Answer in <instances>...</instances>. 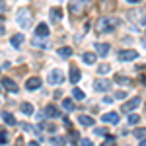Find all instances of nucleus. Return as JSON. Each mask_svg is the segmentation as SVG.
I'll list each match as a JSON object with an SVG mask.
<instances>
[{
    "mask_svg": "<svg viewBox=\"0 0 146 146\" xmlns=\"http://www.w3.org/2000/svg\"><path fill=\"white\" fill-rule=\"evenodd\" d=\"M117 27V20L115 18H105V16H101L100 20L96 22V31L98 33H109Z\"/></svg>",
    "mask_w": 146,
    "mask_h": 146,
    "instance_id": "nucleus-1",
    "label": "nucleus"
},
{
    "mask_svg": "<svg viewBox=\"0 0 146 146\" xmlns=\"http://www.w3.org/2000/svg\"><path fill=\"white\" fill-rule=\"evenodd\" d=\"M88 0H74V2H70V6H68V10L72 12L74 16H82L84 12H86V8H88Z\"/></svg>",
    "mask_w": 146,
    "mask_h": 146,
    "instance_id": "nucleus-2",
    "label": "nucleus"
},
{
    "mask_svg": "<svg viewBox=\"0 0 146 146\" xmlns=\"http://www.w3.org/2000/svg\"><path fill=\"white\" fill-rule=\"evenodd\" d=\"M18 23L22 25L23 29L31 25V12L27 10V8H23V10H20V12H18Z\"/></svg>",
    "mask_w": 146,
    "mask_h": 146,
    "instance_id": "nucleus-3",
    "label": "nucleus"
},
{
    "mask_svg": "<svg viewBox=\"0 0 146 146\" xmlns=\"http://www.w3.org/2000/svg\"><path fill=\"white\" fill-rule=\"evenodd\" d=\"M49 82L53 84V86H60L62 82H64V74H62V70H51L49 72Z\"/></svg>",
    "mask_w": 146,
    "mask_h": 146,
    "instance_id": "nucleus-4",
    "label": "nucleus"
},
{
    "mask_svg": "<svg viewBox=\"0 0 146 146\" xmlns=\"http://www.w3.org/2000/svg\"><path fill=\"white\" fill-rule=\"evenodd\" d=\"M129 18H131V22H138V23H142V25H146V14L142 10L129 12Z\"/></svg>",
    "mask_w": 146,
    "mask_h": 146,
    "instance_id": "nucleus-5",
    "label": "nucleus"
},
{
    "mask_svg": "<svg viewBox=\"0 0 146 146\" xmlns=\"http://www.w3.org/2000/svg\"><path fill=\"white\" fill-rule=\"evenodd\" d=\"M0 86H2L6 92H12V94H16V92L20 90L18 84H16L14 80H10V78H2V80H0Z\"/></svg>",
    "mask_w": 146,
    "mask_h": 146,
    "instance_id": "nucleus-6",
    "label": "nucleus"
},
{
    "mask_svg": "<svg viewBox=\"0 0 146 146\" xmlns=\"http://www.w3.org/2000/svg\"><path fill=\"white\" fill-rule=\"evenodd\" d=\"M140 103H142V100H140V98H133V100H129V101H125V103H123L121 111H125V113H127V111H133V109H136Z\"/></svg>",
    "mask_w": 146,
    "mask_h": 146,
    "instance_id": "nucleus-7",
    "label": "nucleus"
},
{
    "mask_svg": "<svg viewBox=\"0 0 146 146\" xmlns=\"http://www.w3.org/2000/svg\"><path fill=\"white\" fill-rule=\"evenodd\" d=\"M138 58V53L133 49H127V51H119V60H135Z\"/></svg>",
    "mask_w": 146,
    "mask_h": 146,
    "instance_id": "nucleus-8",
    "label": "nucleus"
},
{
    "mask_svg": "<svg viewBox=\"0 0 146 146\" xmlns=\"http://www.w3.org/2000/svg\"><path fill=\"white\" fill-rule=\"evenodd\" d=\"M94 88H96L98 92H107V90H111V82L105 80V78H101V80H98V82L94 84Z\"/></svg>",
    "mask_w": 146,
    "mask_h": 146,
    "instance_id": "nucleus-9",
    "label": "nucleus"
},
{
    "mask_svg": "<svg viewBox=\"0 0 146 146\" xmlns=\"http://www.w3.org/2000/svg\"><path fill=\"white\" fill-rule=\"evenodd\" d=\"M101 121H105V123H113V125H117V123H119V115H117L115 111L103 113V115H101Z\"/></svg>",
    "mask_w": 146,
    "mask_h": 146,
    "instance_id": "nucleus-10",
    "label": "nucleus"
},
{
    "mask_svg": "<svg viewBox=\"0 0 146 146\" xmlns=\"http://www.w3.org/2000/svg\"><path fill=\"white\" fill-rule=\"evenodd\" d=\"M25 88H27V90H39V88H41V80L37 78V76H31V78L27 80V82H25Z\"/></svg>",
    "mask_w": 146,
    "mask_h": 146,
    "instance_id": "nucleus-11",
    "label": "nucleus"
},
{
    "mask_svg": "<svg viewBox=\"0 0 146 146\" xmlns=\"http://www.w3.org/2000/svg\"><path fill=\"white\" fill-rule=\"evenodd\" d=\"M35 35H37V37H43V39H47V37H49V25H47V23H39V25H37V31H35Z\"/></svg>",
    "mask_w": 146,
    "mask_h": 146,
    "instance_id": "nucleus-12",
    "label": "nucleus"
},
{
    "mask_svg": "<svg viewBox=\"0 0 146 146\" xmlns=\"http://www.w3.org/2000/svg\"><path fill=\"white\" fill-rule=\"evenodd\" d=\"M109 49H111L109 43H98V45H96V51L100 53V56H107L109 55Z\"/></svg>",
    "mask_w": 146,
    "mask_h": 146,
    "instance_id": "nucleus-13",
    "label": "nucleus"
},
{
    "mask_svg": "<svg viewBox=\"0 0 146 146\" xmlns=\"http://www.w3.org/2000/svg\"><path fill=\"white\" fill-rule=\"evenodd\" d=\"M78 121H80V125H84V127H94V117H90V115H80L78 117Z\"/></svg>",
    "mask_w": 146,
    "mask_h": 146,
    "instance_id": "nucleus-14",
    "label": "nucleus"
},
{
    "mask_svg": "<svg viewBox=\"0 0 146 146\" xmlns=\"http://www.w3.org/2000/svg\"><path fill=\"white\" fill-rule=\"evenodd\" d=\"M80 76H82V74H80V68L78 66H72V68H70V82H72V84L80 82Z\"/></svg>",
    "mask_w": 146,
    "mask_h": 146,
    "instance_id": "nucleus-15",
    "label": "nucleus"
},
{
    "mask_svg": "<svg viewBox=\"0 0 146 146\" xmlns=\"http://www.w3.org/2000/svg\"><path fill=\"white\" fill-rule=\"evenodd\" d=\"M101 12H111V10H115V2L113 0H101Z\"/></svg>",
    "mask_w": 146,
    "mask_h": 146,
    "instance_id": "nucleus-16",
    "label": "nucleus"
},
{
    "mask_svg": "<svg viewBox=\"0 0 146 146\" xmlns=\"http://www.w3.org/2000/svg\"><path fill=\"white\" fill-rule=\"evenodd\" d=\"M2 121L12 127V125H16V117H14L12 113H2Z\"/></svg>",
    "mask_w": 146,
    "mask_h": 146,
    "instance_id": "nucleus-17",
    "label": "nucleus"
},
{
    "mask_svg": "<svg viewBox=\"0 0 146 146\" xmlns=\"http://www.w3.org/2000/svg\"><path fill=\"white\" fill-rule=\"evenodd\" d=\"M82 60H84L86 64H94V62H96V53H84V55H82Z\"/></svg>",
    "mask_w": 146,
    "mask_h": 146,
    "instance_id": "nucleus-18",
    "label": "nucleus"
},
{
    "mask_svg": "<svg viewBox=\"0 0 146 146\" xmlns=\"http://www.w3.org/2000/svg\"><path fill=\"white\" fill-rule=\"evenodd\" d=\"M115 82H117V84H121V86H131V78L121 76V74H115Z\"/></svg>",
    "mask_w": 146,
    "mask_h": 146,
    "instance_id": "nucleus-19",
    "label": "nucleus"
},
{
    "mask_svg": "<svg viewBox=\"0 0 146 146\" xmlns=\"http://www.w3.org/2000/svg\"><path fill=\"white\" fill-rule=\"evenodd\" d=\"M47 117H60V111H58V109H56L55 105H49V107H47Z\"/></svg>",
    "mask_w": 146,
    "mask_h": 146,
    "instance_id": "nucleus-20",
    "label": "nucleus"
},
{
    "mask_svg": "<svg viewBox=\"0 0 146 146\" xmlns=\"http://www.w3.org/2000/svg\"><path fill=\"white\" fill-rule=\"evenodd\" d=\"M22 113H23V115H33V105L27 103V101L22 103Z\"/></svg>",
    "mask_w": 146,
    "mask_h": 146,
    "instance_id": "nucleus-21",
    "label": "nucleus"
},
{
    "mask_svg": "<svg viewBox=\"0 0 146 146\" xmlns=\"http://www.w3.org/2000/svg\"><path fill=\"white\" fill-rule=\"evenodd\" d=\"M60 18H62V10H60V8H53V10H51V20L58 22Z\"/></svg>",
    "mask_w": 146,
    "mask_h": 146,
    "instance_id": "nucleus-22",
    "label": "nucleus"
},
{
    "mask_svg": "<svg viewBox=\"0 0 146 146\" xmlns=\"http://www.w3.org/2000/svg\"><path fill=\"white\" fill-rule=\"evenodd\" d=\"M72 98H74V100H78V101H82L84 98H86V94L80 90V88H74V90H72Z\"/></svg>",
    "mask_w": 146,
    "mask_h": 146,
    "instance_id": "nucleus-23",
    "label": "nucleus"
},
{
    "mask_svg": "<svg viewBox=\"0 0 146 146\" xmlns=\"http://www.w3.org/2000/svg\"><path fill=\"white\" fill-rule=\"evenodd\" d=\"M22 43H23V35H14V37H12V45L16 47V49H20Z\"/></svg>",
    "mask_w": 146,
    "mask_h": 146,
    "instance_id": "nucleus-24",
    "label": "nucleus"
},
{
    "mask_svg": "<svg viewBox=\"0 0 146 146\" xmlns=\"http://www.w3.org/2000/svg\"><path fill=\"white\" fill-rule=\"evenodd\" d=\"M58 55L60 56H72V49L70 47H60L58 49Z\"/></svg>",
    "mask_w": 146,
    "mask_h": 146,
    "instance_id": "nucleus-25",
    "label": "nucleus"
},
{
    "mask_svg": "<svg viewBox=\"0 0 146 146\" xmlns=\"http://www.w3.org/2000/svg\"><path fill=\"white\" fill-rule=\"evenodd\" d=\"M62 107H64L66 111H72V109H74V103H72V100H64V101H62Z\"/></svg>",
    "mask_w": 146,
    "mask_h": 146,
    "instance_id": "nucleus-26",
    "label": "nucleus"
},
{
    "mask_svg": "<svg viewBox=\"0 0 146 146\" xmlns=\"http://www.w3.org/2000/svg\"><path fill=\"white\" fill-rule=\"evenodd\" d=\"M41 39H43V37H37V35H35L33 45H35V47H47V43H45V41H41Z\"/></svg>",
    "mask_w": 146,
    "mask_h": 146,
    "instance_id": "nucleus-27",
    "label": "nucleus"
},
{
    "mask_svg": "<svg viewBox=\"0 0 146 146\" xmlns=\"http://www.w3.org/2000/svg\"><path fill=\"white\" fill-rule=\"evenodd\" d=\"M140 121V117L138 115H129V125H136Z\"/></svg>",
    "mask_w": 146,
    "mask_h": 146,
    "instance_id": "nucleus-28",
    "label": "nucleus"
},
{
    "mask_svg": "<svg viewBox=\"0 0 146 146\" xmlns=\"http://www.w3.org/2000/svg\"><path fill=\"white\" fill-rule=\"evenodd\" d=\"M144 135H146L144 129H136V131H135V136H136V138H144Z\"/></svg>",
    "mask_w": 146,
    "mask_h": 146,
    "instance_id": "nucleus-29",
    "label": "nucleus"
},
{
    "mask_svg": "<svg viewBox=\"0 0 146 146\" xmlns=\"http://www.w3.org/2000/svg\"><path fill=\"white\" fill-rule=\"evenodd\" d=\"M51 142H55V144H64V138H62V136H53Z\"/></svg>",
    "mask_w": 146,
    "mask_h": 146,
    "instance_id": "nucleus-30",
    "label": "nucleus"
},
{
    "mask_svg": "<svg viewBox=\"0 0 146 146\" xmlns=\"http://www.w3.org/2000/svg\"><path fill=\"white\" fill-rule=\"evenodd\" d=\"M8 142V135H6V131H2L0 133V144H6Z\"/></svg>",
    "mask_w": 146,
    "mask_h": 146,
    "instance_id": "nucleus-31",
    "label": "nucleus"
},
{
    "mask_svg": "<svg viewBox=\"0 0 146 146\" xmlns=\"http://www.w3.org/2000/svg\"><path fill=\"white\" fill-rule=\"evenodd\" d=\"M109 70H111V68H109V64H100V72H101V74H107Z\"/></svg>",
    "mask_w": 146,
    "mask_h": 146,
    "instance_id": "nucleus-32",
    "label": "nucleus"
},
{
    "mask_svg": "<svg viewBox=\"0 0 146 146\" xmlns=\"http://www.w3.org/2000/svg\"><path fill=\"white\" fill-rule=\"evenodd\" d=\"M125 98H127L125 92H117V94H115V100H125Z\"/></svg>",
    "mask_w": 146,
    "mask_h": 146,
    "instance_id": "nucleus-33",
    "label": "nucleus"
},
{
    "mask_svg": "<svg viewBox=\"0 0 146 146\" xmlns=\"http://www.w3.org/2000/svg\"><path fill=\"white\" fill-rule=\"evenodd\" d=\"M113 142H115V136H111V135H109L107 138H105V142H103V144L107 146V144H113Z\"/></svg>",
    "mask_w": 146,
    "mask_h": 146,
    "instance_id": "nucleus-34",
    "label": "nucleus"
},
{
    "mask_svg": "<svg viewBox=\"0 0 146 146\" xmlns=\"http://www.w3.org/2000/svg\"><path fill=\"white\" fill-rule=\"evenodd\" d=\"M96 135H98V136H105V135H107V131H105V129H96Z\"/></svg>",
    "mask_w": 146,
    "mask_h": 146,
    "instance_id": "nucleus-35",
    "label": "nucleus"
},
{
    "mask_svg": "<svg viewBox=\"0 0 146 146\" xmlns=\"http://www.w3.org/2000/svg\"><path fill=\"white\" fill-rule=\"evenodd\" d=\"M80 144H84V146H92V140H90V138H84V140H80Z\"/></svg>",
    "mask_w": 146,
    "mask_h": 146,
    "instance_id": "nucleus-36",
    "label": "nucleus"
},
{
    "mask_svg": "<svg viewBox=\"0 0 146 146\" xmlns=\"http://www.w3.org/2000/svg\"><path fill=\"white\" fill-rule=\"evenodd\" d=\"M45 129L49 131V133H55V131H56V127H55V125H47Z\"/></svg>",
    "mask_w": 146,
    "mask_h": 146,
    "instance_id": "nucleus-37",
    "label": "nucleus"
},
{
    "mask_svg": "<svg viewBox=\"0 0 146 146\" xmlns=\"http://www.w3.org/2000/svg\"><path fill=\"white\" fill-rule=\"evenodd\" d=\"M22 129H23V131H33V129H31V125H27V123H23Z\"/></svg>",
    "mask_w": 146,
    "mask_h": 146,
    "instance_id": "nucleus-38",
    "label": "nucleus"
},
{
    "mask_svg": "<svg viewBox=\"0 0 146 146\" xmlns=\"http://www.w3.org/2000/svg\"><path fill=\"white\" fill-rule=\"evenodd\" d=\"M64 125H66L68 129H72V123H70V119H68V117H64Z\"/></svg>",
    "mask_w": 146,
    "mask_h": 146,
    "instance_id": "nucleus-39",
    "label": "nucleus"
},
{
    "mask_svg": "<svg viewBox=\"0 0 146 146\" xmlns=\"http://www.w3.org/2000/svg\"><path fill=\"white\" fill-rule=\"evenodd\" d=\"M140 146H146V138H142V140H140Z\"/></svg>",
    "mask_w": 146,
    "mask_h": 146,
    "instance_id": "nucleus-40",
    "label": "nucleus"
},
{
    "mask_svg": "<svg viewBox=\"0 0 146 146\" xmlns=\"http://www.w3.org/2000/svg\"><path fill=\"white\" fill-rule=\"evenodd\" d=\"M129 2H133V4H138V2H140V0H129Z\"/></svg>",
    "mask_w": 146,
    "mask_h": 146,
    "instance_id": "nucleus-41",
    "label": "nucleus"
},
{
    "mask_svg": "<svg viewBox=\"0 0 146 146\" xmlns=\"http://www.w3.org/2000/svg\"><path fill=\"white\" fill-rule=\"evenodd\" d=\"M2 33H4V29H2V27H0V35H2Z\"/></svg>",
    "mask_w": 146,
    "mask_h": 146,
    "instance_id": "nucleus-42",
    "label": "nucleus"
}]
</instances>
